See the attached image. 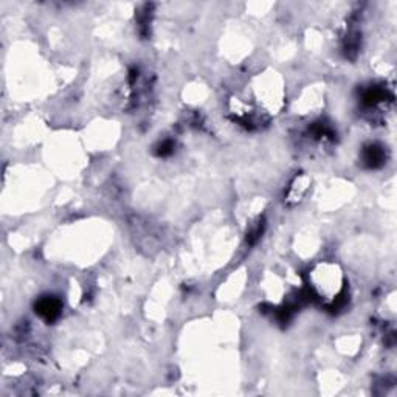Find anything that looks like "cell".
Wrapping results in <instances>:
<instances>
[{"instance_id": "6da1fadb", "label": "cell", "mask_w": 397, "mask_h": 397, "mask_svg": "<svg viewBox=\"0 0 397 397\" xmlns=\"http://www.w3.org/2000/svg\"><path fill=\"white\" fill-rule=\"evenodd\" d=\"M39 313H42L44 317L47 318H53L58 310H59V303L51 300V298H47V300H42L39 303V307H37Z\"/></svg>"}]
</instances>
